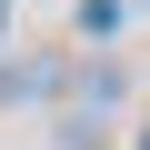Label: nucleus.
Instances as JSON below:
<instances>
[{"label": "nucleus", "mask_w": 150, "mask_h": 150, "mask_svg": "<svg viewBox=\"0 0 150 150\" xmlns=\"http://www.w3.org/2000/svg\"><path fill=\"white\" fill-rule=\"evenodd\" d=\"M80 90H90V110H120V70L100 60V70H80Z\"/></svg>", "instance_id": "nucleus-1"}, {"label": "nucleus", "mask_w": 150, "mask_h": 150, "mask_svg": "<svg viewBox=\"0 0 150 150\" xmlns=\"http://www.w3.org/2000/svg\"><path fill=\"white\" fill-rule=\"evenodd\" d=\"M140 150H150V130H140Z\"/></svg>", "instance_id": "nucleus-2"}]
</instances>
